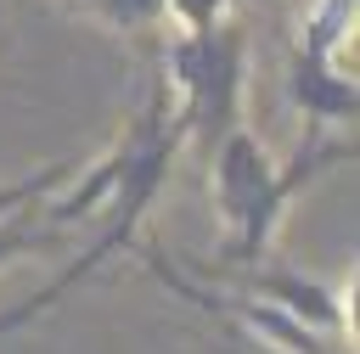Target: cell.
<instances>
[{"label":"cell","mask_w":360,"mask_h":354,"mask_svg":"<svg viewBox=\"0 0 360 354\" xmlns=\"http://www.w3.org/2000/svg\"><path fill=\"white\" fill-rule=\"evenodd\" d=\"M180 146H186V118H180V107H174L169 84L158 79L146 112L129 124V163H124V174H118V185H112V197H107V225L96 230V242H90L68 270H56L51 287H39V292H28L22 303L0 309V337H11V332H22L28 320H39V315H45L51 303H62L84 275H96L112 253H124V247L135 242V225H141V214L158 202V191H163Z\"/></svg>","instance_id":"2"},{"label":"cell","mask_w":360,"mask_h":354,"mask_svg":"<svg viewBox=\"0 0 360 354\" xmlns=\"http://www.w3.org/2000/svg\"><path fill=\"white\" fill-rule=\"evenodd\" d=\"M242 79H248V28L242 22H208L180 34L163 51V84L186 118V140L197 152H214V140L242 124Z\"/></svg>","instance_id":"3"},{"label":"cell","mask_w":360,"mask_h":354,"mask_svg":"<svg viewBox=\"0 0 360 354\" xmlns=\"http://www.w3.org/2000/svg\"><path fill=\"white\" fill-rule=\"evenodd\" d=\"M343 163H354V146L349 140H326V129H315V124L304 129L298 152L281 169L270 163V152H264V140L253 129L231 124L214 140V152H208L214 208H219V219L231 230L225 258L231 264H259L264 247H270V236H276V225H281V214L292 208V197L304 185H315L321 174L343 169Z\"/></svg>","instance_id":"1"},{"label":"cell","mask_w":360,"mask_h":354,"mask_svg":"<svg viewBox=\"0 0 360 354\" xmlns=\"http://www.w3.org/2000/svg\"><path fill=\"white\" fill-rule=\"evenodd\" d=\"M349 28H354V0H321V6L304 17V28L292 34V51L338 62V45L349 39Z\"/></svg>","instance_id":"8"},{"label":"cell","mask_w":360,"mask_h":354,"mask_svg":"<svg viewBox=\"0 0 360 354\" xmlns=\"http://www.w3.org/2000/svg\"><path fill=\"white\" fill-rule=\"evenodd\" d=\"M225 6H231V0H163V11H169V17H180V22H186V34H191V28L219 22V17H225Z\"/></svg>","instance_id":"12"},{"label":"cell","mask_w":360,"mask_h":354,"mask_svg":"<svg viewBox=\"0 0 360 354\" xmlns=\"http://www.w3.org/2000/svg\"><path fill=\"white\" fill-rule=\"evenodd\" d=\"M124 163H129V129H124V140H118V146H112V152H107V157H101V163H96V169H90V174H84V180H79V185H73V191L56 202V208H51V225L62 230V225L90 219V214H96V208L112 197V185H118Z\"/></svg>","instance_id":"7"},{"label":"cell","mask_w":360,"mask_h":354,"mask_svg":"<svg viewBox=\"0 0 360 354\" xmlns=\"http://www.w3.org/2000/svg\"><path fill=\"white\" fill-rule=\"evenodd\" d=\"M231 287L281 303L287 315H298L304 326H315L326 337H354L349 292L332 287V281H321V275H304V270H287V264H236L231 270Z\"/></svg>","instance_id":"5"},{"label":"cell","mask_w":360,"mask_h":354,"mask_svg":"<svg viewBox=\"0 0 360 354\" xmlns=\"http://www.w3.org/2000/svg\"><path fill=\"white\" fill-rule=\"evenodd\" d=\"M287 101H292L315 129H326V124H349V118L360 112V84H354L338 62H326V56L287 51Z\"/></svg>","instance_id":"6"},{"label":"cell","mask_w":360,"mask_h":354,"mask_svg":"<svg viewBox=\"0 0 360 354\" xmlns=\"http://www.w3.org/2000/svg\"><path fill=\"white\" fill-rule=\"evenodd\" d=\"M51 247H62V230H56V225H51V230H28V225L0 219V264L34 258V253H51Z\"/></svg>","instance_id":"11"},{"label":"cell","mask_w":360,"mask_h":354,"mask_svg":"<svg viewBox=\"0 0 360 354\" xmlns=\"http://www.w3.org/2000/svg\"><path fill=\"white\" fill-rule=\"evenodd\" d=\"M84 11H96L101 22H112L118 34H146L163 17V0H73Z\"/></svg>","instance_id":"9"},{"label":"cell","mask_w":360,"mask_h":354,"mask_svg":"<svg viewBox=\"0 0 360 354\" xmlns=\"http://www.w3.org/2000/svg\"><path fill=\"white\" fill-rule=\"evenodd\" d=\"M146 264H152V275H158L169 292H180L191 309H202V315H214V320H231V326H242V332L264 337V343H270V348H281V354H338L326 332L304 326L298 315H287V309H281V303H270V298H253V292H236V287H231V292L197 287L191 275H180V270H174V258H169L163 247H146Z\"/></svg>","instance_id":"4"},{"label":"cell","mask_w":360,"mask_h":354,"mask_svg":"<svg viewBox=\"0 0 360 354\" xmlns=\"http://www.w3.org/2000/svg\"><path fill=\"white\" fill-rule=\"evenodd\" d=\"M68 174H73V163H45V169H34V174H22V180H11V185H0V219H11L17 208H28L34 197L56 191Z\"/></svg>","instance_id":"10"},{"label":"cell","mask_w":360,"mask_h":354,"mask_svg":"<svg viewBox=\"0 0 360 354\" xmlns=\"http://www.w3.org/2000/svg\"><path fill=\"white\" fill-rule=\"evenodd\" d=\"M214 354H236V348H214Z\"/></svg>","instance_id":"13"}]
</instances>
